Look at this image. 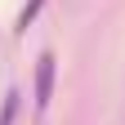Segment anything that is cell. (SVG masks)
I'll use <instances>...</instances> for the list:
<instances>
[{
    "label": "cell",
    "mask_w": 125,
    "mask_h": 125,
    "mask_svg": "<svg viewBox=\"0 0 125 125\" xmlns=\"http://www.w3.org/2000/svg\"><path fill=\"white\" fill-rule=\"evenodd\" d=\"M54 72H58V58L45 49V54L36 58V112H45L49 98H54Z\"/></svg>",
    "instance_id": "1"
},
{
    "label": "cell",
    "mask_w": 125,
    "mask_h": 125,
    "mask_svg": "<svg viewBox=\"0 0 125 125\" xmlns=\"http://www.w3.org/2000/svg\"><path fill=\"white\" fill-rule=\"evenodd\" d=\"M18 107H22V89H9V94H5V103H0V125H13Z\"/></svg>",
    "instance_id": "2"
},
{
    "label": "cell",
    "mask_w": 125,
    "mask_h": 125,
    "mask_svg": "<svg viewBox=\"0 0 125 125\" xmlns=\"http://www.w3.org/2000/svg\"><path fill=\"white\" fill-rule=\"evenodd\" d=\"M45 9V0H27V5H22V13H18V22H13V31H27L31 22H36V13Z\"/></svg>",
    "instance_id": "3"
}]
</instances>
